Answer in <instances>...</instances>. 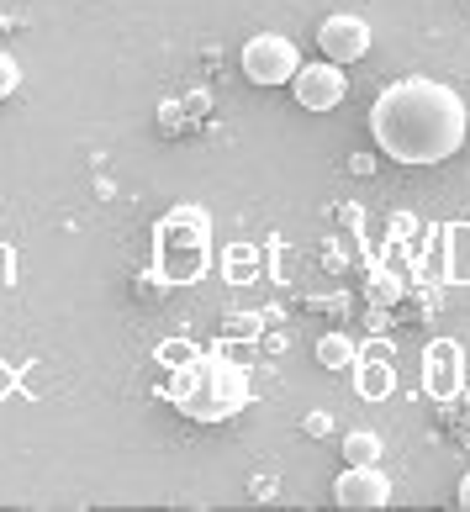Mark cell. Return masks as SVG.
Here are the masks:
<instances>
[{"instance_id":"1","label":"cell","mask_w":470,"mask_h":512,"mask_svg":"<svg viewBox=\"0 0 470 512\" xmlns=\"http://www.w3.org/2000/svg\"><path fill=\"white\" fill-rule=\"evenodd\" d=\"M370 138L391 164H444L465 148V101L428 74H412L375 96Z\"/></svg>"},{"instance_id":"2","label":"cell","mask_w":470,"mask_h":512,"mask_svg":"<svg viewBox=\"0 0 470 512\" xmlns=\"http://www.w3.org/2000/svg\"><path fill=\"white\" fill-rule=\"evenodd\" d=\"M243 396H249L243 370L228 365V359H191L175 381V402L191 412L196 423H222L228 412L243 407Z\"/></svg>"},{"instance_id":"3","label":"cell","mask_w":470,"mask_h":512,"mask_svg":"<svg viewBox=\"0 0 470 512\" xmlns=\"http://www.w3.org/2000/svg\"><path fill=\"white\" fill-rule=\"evenodd\" d=\"M296 69H302V53H296L291 37H280V32H259L243 43V74H249L254 85H291L296 80Z\"/></svg>"},{"instance_id":"4","label":"cell","mask_w":470,"mask_h":512,"mask_svg":"<svg viewBox=\"0 0 470 512\" xmlns=\"http://www.w3.org/2000/svg\"><path fill=\"white\" fill-rule=\"evenodd\" d=\"M291 96H296V106H302V111H333L338 101L349 96L344 64H333V59L302 64V69H296V80H291Z\"/></svg>"},{"instance_id":"5","label":"cell","mask_w":470,"mask_h":512,"mask_svg":"<svg viewBox=\"0 0 470 512\" xmlns=\"http://www.w3.org/2000/svg\"><path fill=\"white\" fill-rule=\"evenodd\" d=\"M317 48H323V59H333V64H360L365 53H370V22L365 16H328L323 27H317Z\"/></svg>"},{"instance_id":"6","label":"cell","mask_w":470,"mask_h":512,"mask_svg":"<svg viewBox=\"0 0 470 512\" xmlns=\"http://www.w3.org/2000/svg\"><path fill=\"white\" fill-rule=\"evenodd\" d=\"M333 502L338 507H391V481L381 465H349L333 481Z\"/></svg>"},{"instance_id":"7","label":"cell","mask_w":470,"mask_h":512,"mask_svg":"<svg viewBox=\"0 0 470 512\" xmlns=\"http://www.w3.org/2000/svg\"><path fill=\"white\" fill-rule=\"evenodd\" d=\"M460 349L455 344H428L423 354V386L428 396H449V391H460Z\"/></svg>"},{"instance_id":"8","label":"cell","mask_w":470,"mask_h":512,"mask_svg":"<svg viewBox=\"0 0 470 512\" xmlns=\"http://www.w3.org/2000/svg\"><path fill=\"white\" fill-rule=\"evenodd\" d=\"M449 280H455V286H470V222L449 227Z\"/></svg>"},{"instance_id":"9","label":"cell","mask_w":470,"mask_h":512,"mask_svg":"<svg viewBox=\"0 0 470 512\" xmlns=\"http://www.w3.org/2000/svg\"><path fill=\"white\" fill-rule=\"evenodd\" d=\"M317 365H328V370L354 365V344H349V333H323V338H317Z\"/></svg>"},{"instance_id":"10","label":"cell","mask_w":470,"mask_h":512,"mask_svg":"<svg viewBox=\"0 0 470 512\" xmlns=\"http://www.w3.org/2000/svg\"><path fill=\"white\" fill-rule=\"evenodd\" d=\"M354 386H360L365 402H381V396H391V370L381 365V359H365V365H360V381H354Z\"/></svg>"},{"instance_id":"11","label":"cell","mask_w":470,"mask_h":512,"mask_svg":"<svg viewBox=\"0 0 470 512\" xmlns=\"http://www.w3.org/2000/svg\"><path fill=\"white\" fill-rule=\"evenodd\" d=\"M344 460L349 465H375V460H381V439H375V433H349V439H344Z\"/></svg>"},{"instance_id":"12","label":"cell","mask_w":470,"mask_h":512,"mask_svg":"<svg viewBox=\"0 0 470 512\" xmlns=\"http://www.w3.org/2000/svg\"><path fill=\"white\" fill-rule=\"evenodd\" d=\"M16 85H22V64H16L11 53H0V101L16 96Z\"/></svg>"},{"instance_id":"13","label":"cell","mask_w":470,"mask_h":512,"mask_svg":"<svg viewBox=\"0 0 470 512\" xmlns=\"http://www.w3.org/2000/svg\"><path fill=\"white\" fill-rule=\"evenodd\" d=\"M159 354H164V365H191L196 359V349H185V344H164Z\"/></svg>"},{"instance_id":"14","label":"cell","mask_w":470,"mask_h":512,"mask_svg":"<svg viewBox=\"0 0 470 512\" xmlns=\"http://www.w3.org/2000/svg\"><path fill=\"white\" fill-rule=\"evenodd\" d=\"M328 428H333V423H328V412H312V417H307V433H312V439H323Z\"/></svg>"},{"instance_id":"15","label":"cell","mask_w":470,"mask_h":512,"mask_svg":"<svg viewBox=\"0 0 470 512\" xmlns=\"http://www.w3.org/2000/svg\"><path fill=\"white\" fill-rule=\"evenodd\" d=\"M349 169H354V175H370L375 159H370V154H354V159H349Z\"/></svg>"},{"instance_id":"16","label":"cell","mask_w":470,"mask_h":512,"mask_svg":"<svg viewBox=\"0 0 470 512\" xmlns=\"http://www.w3.org/2000/svg\"><path fill=\"white\" fill-rule=\"evenodd\" d=\"M460 507H470V476L460 481Z\"/></svg>"},{"instance_id":"17","label":"cell","mask_w":470,"mask_h":512,"mask_svg":"<svg viewBox=\"0 0 470 512\" xmlns=\"http://www.w3.org/2000/svg\"><path fill=\"white\" fill-rule=\"evenodd\" d=\"M465 402H470V396H465Z\"/></svg>"}]
</instances>
